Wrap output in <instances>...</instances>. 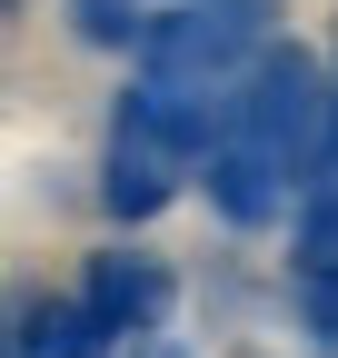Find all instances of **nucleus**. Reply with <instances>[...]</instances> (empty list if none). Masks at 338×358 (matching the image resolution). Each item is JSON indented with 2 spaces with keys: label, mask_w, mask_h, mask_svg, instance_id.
<instances>
[{
  "label": "nucleus",
  "mask_w": 338,
  "mask_h": 358,
  "mask_svg": "<svg viewBox=\"0 0 338 358\" xmlns=\"http://www.w3.org/2000/svg\"><path fill=\"white\" fill-rule=\"evenodd\" d=\"M219 10H239V20H259V30H269V0H219Z\"/></svg>",
  "instance_id": "6"
},
{
  "label": "nucleus",
  "mask_w": 338,
  "mask_h": 358,
  "mask_svg": "<svg viewBox=\"0 0 338 358\" xmlns=\"http://www.w3.org/2000/svg\"><path fill=\"white\" fill-rule=\"evenodd\" d=\"M149 358H179V348H149Z\"/></svg>",
  "instance_id": "7"
},
{
  "label": "nucleus",
  "mask_w": 338,
  "mask_h": 358,
  "mask_svg": "<svg viewBox=\"0 0 338 358\" xmlns=\"http://www.w3.org/2000/svg\"><path fill=\"white\" fill-rule=\"evenodd\" d=\"M328 150V80L309 50H269L249 70V90L219 120V150H209V209L229 229H269L288 219V199H309Z\"/></svg>",
  "instance_id": "1"
},
{
  "label": "nucleus",
  "mask_w": 338,
  "mask_h": 358,
  "mask_svg": "<svg viewBox=\"0 0 338 358\" xmlns=\"http://www.w3.org/2000/svg\"><path fill=\"white\" fill-rule=\"evenodd\" d=\"M149 0H70V30L80 40H100V50H140V40H149Z\"/></svg>",
  "instance_id": "4"
},
{
  "label": "nucleus",
  "mask_w": 338,
  "mask_h": 358,
  "mask_svg": "<svg viewBox=\"0 0 338 358\" xmlns=\"http://www.w3.org/2000/svg\"><path fill=\"white\" fill-rule=\"evenodd\" d=\"M80 319H90V338H100V358L110 348H149V329L169 319V268L149 259V249H100L90 268H80Z\"/></svg>",
  "instance_id": "2"
},
{
  "label": "nucleus",
  "mask_w": 338,
  "mask_h": 358,
  "mask_svg": "<svg viewBox=\"0 0 338 358\" xmlns=\"http://www.w3.org/2000/svg\"><path fill=\"white\" fill-rule=\"evenodd\" d=\"M10 358H100L80 299H20L10 308Z\"/></svg>",
  "instance_id": "3"
},
{
  "label": "nucleus",
  "mask_w": 338,
  "mask_h": 358,
  "mask_svg": "<svg viewBox=\"0 0 338 358\" xmlns=\"http://www.w3.org/2000/svg\"><path fill=\"white\" fill-rule=\"evenodd\" d=\"M288 299H299V329L318 338V358H338V268H288Z\"/></svg>",
  "instance_id": "5"
}]
</instances>
